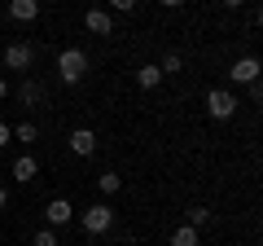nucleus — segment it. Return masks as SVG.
Listing matches in <instances>:
<instances>
[{"label": "nucleus", "instance_id": "1", "mask_svg": "<svg viewBox=\"0 0 263 246\" xmlns=\"http://www.w3.org/2000/svg\"><path fill=\"white\" fill-rule=\"evenodd\" d=\"M84 71H88V53L84 48H62V53H57V75H62L66 88H75L79 79H84Z\"/></svg>", "mask_w": 263, "mask_h": 246}, {"label": "nucleus", "instance_id": "2", "mask_svg": "<svg viewBox=\"0 0 263 246\" xmlns=\"http://www.w3.org/2000/svg\"><path fill=\"white\" fill-rule=\"evenodd\" d=\"M79 224H84V233H88V237L110 233V229H114V207H110V202H92V207L79 216Z\"/></svg>", "mask_w": 263, "mask_h": 246}, {"label": "nucleus", "instance_id": "3", "mask_svg": "<svg viewBox=\"0 0 263 246\" xmlns=\"http://www.w3.org/2000/svg\"><path fill=\"white\" fill-rule=\"evenodd\" d=\"M206 114L219 119V123L233 119V114H237V93H233V88H215V93H206Z\"/></svg>", "mask_w": 263, "mask_h": 246}, {"label": "nucleus", "instance_id": "4", "mask_svg": "<svg viewBox=\"0 0 263 246\" xmlns=\"http://www.w3.org/2000/svg\"><path fill=\"white\" fill-rule=\"evenodd\" d=\"M35 66V48L31 44H5V71H22V75H27V71Z\"/></svg>", "mask_w": 263, "mask_h": 246}, {"label": "nucleus", "instance_id": "5", "mask_svg": "<svg viewBox=\"0 0 263 246\" xmlns=\"http://www.w3.org/2000/svg\"><path fill=\"white\" fill-rule=\"evenodd\" d=\"M44 220H48V229H66L70 220H75V207L66 198H48V207H44Z\"/></svg>", "mask_w": 263, "mask_h": 246}, {"label": "nucleus", "instance_id": "6", "mask_svg": "<svg viewBox=\"0 0 263 246\" xmlns=\"http://www.w3.org/2000/svg\"><path fill=\"white\" fill-rule=\"evenodd\" d=\"M84 27L92 31V36H114V13L101 9V5H92V9L84 13Z\"/></svg>", "mask_w": 263, "mask_h": 246}, {"label": "nucleus", "instance_id": "7", "mask_svg": "<svg viewBox=\"0 0 263 246\" xmlns=\"http://www.w3.org/2000/svg\"><path fill=\"white\" fill-rule=\"evenodd\" d=\"M228 79L233 84H254L259 79V57H237L233 66H228Z\"/></svg>", "mask_w": 263, "mask_h": 246}, {"label": "nucleus", "instance_id": "8", "mask_svg": "<svg viewBox=\"0 0 263 246\" xmlns=\"http://www.w3.org/2000/svg\"><path fill=\"white\" fill-rule=\"evenodd\" d=\"M9 176L18 180V185H31V180L40 176V163L31 159V154H18V159H13V167H9Z\"/></svg>", "mask_w": 263, "mask_h": 246}, {"label": "nucleus", "instance_id": "9", "mask_svg": "<svg viewBox=\"0 0 263 246\" xmlns=\"http://www.w3.org/2000/svg\"><path fill=\"white\" fill-rule=\"evenodd\" d=\"M70 150H75L79 159L97 154V132H92V128H75V132H70Z\"/></svg>", "mask_w": 263, "mask_h": 246}, {"label": "nucleus", "instance_id": "10", "mask_svg": "<svg viewBox=\"0 0 263 246\" xmlns=\"http://www.w3.org/2000/svg\"><path fill=\"white\" fill-rule=\"evenodd\" d=\"M9 18L13 22H35L40 18V0H9Z\"/></svg>", "mask_w": 263, "mask_h": 246}, {"label": "nucleus", "instance_id": "11", "mask_svg": "<svg viewBox=\"0 0 263 246\" xmlns=\"http://www.w3.org/2000/svg\"><path fill=\"white\" fill-rule=\"evenodd\" d=\"M18 101L22 106H40V101H44V84H40V79H22V88H18Z\"/></svg>", "mask_w": 263, "mask_h": 246}, {"label": "nucleus", "instance_id": "12", "mask_svg": "<svg viewBox=\"0 0 263 246\" xmlns=\"http://www.w3.org/2000/svg\"><path fill=\"white\" fill-rule=\"evenodd\" d=\"M136 84H141L145 93H154V88L162 84V71L154 66V62H149V66H136Z\"/></svg>", "mask_w": 263, "mask_h": 246}, {"label": "nucleus", "instance_id": "13", "mask_svg": "<svg viewBox=\"0 0 263 246\" xmlns=\"http://www.w3.org/2000/svg\"><path fill=\"white\" fill-rule=\"evenodd\" d=\"M171 246H202V233H197L193 224H180L176 233H171Z\"/></svg>", "mask_w": 263, "mask_h": 246}, {"label": "nucleus", "instance_id": "14", "mask_svg": "<svg viewBox=\"0 0 263 246\" xmlns=\"http://www.w3.org/2000/svg\"><path fill=\"white\" fill-rule=\"evenodd\" d=\"M97 189H101V194H119V189H123L119 171H101V176H97Z\"/></svg>", "mask_w": 263, "mask_h": 246}, {"label": "nucleus", "instance_id": "15", "mask_svg": "<svg viewBox=\"0 0 263 246\" xmlns=\"http://www.w3.org/2000/svg\"><path fill=\"white\" fill-rule=\"evenodd\" d=\"M35 136H40V128H35V123H18V128H13V141H22V145H31Z\"/></svg>", "mask_w": 263, "mask_h": 246}, {"label": "nucleus", "instance_id": "16", "mask_svg": "<svg viewBox=\"0 0 263 246\" xmlns=\"http://www.w3.org/2000/svg\"><path fill=\"white\" fill-rule=\"evenodd\" d=\"M158 71H162V75H176V71H184V57H180V53H167V57L158 62Z\"/></svg>", "mask_w": 263, "mask_h": 246}, {"label": "nucleus", "instance_id": "17", "mask_svg": "<svg viewBox=\"0 0 263 246\" xmlns=\"http://www.w3.org/2000/svg\"><path fill=\"white\" fill-rule=\"evenodd\" d=\"M189 224H193L197 233H202V229L211 224V211H206V207H193V211H189Z\"/></svg>", "mask_w": 263, "mask_h": 246}, {"label": "nucleus", "instance_id": "18", "mask_svg": "<svg viewBox=\"0 0 263 246\" xmlns=\"http://www.w3.org/2000/svg\"><path fill=\"white\" fill-rule=\"evenodd\" d=\"M35 246H57V229H40V233H35Z\"/></svg>", "mask_w": 263, "mask_h": 246}, {"label": "nucleus", "instance_id": "19", "mask_svg": "<svg viewBox=\"0 0 263 246\" xmlns=\"http://www.w3.org/2000/svg\"><path fill=\"white\" fill-rule=\"evenodd\" d=\"M136 5H141V0H110V9H119V13H132Z\"/></svg>", "mask_w": 263, "mask_h": 246}, {"label": "nucleus", "instance_id": "20", "mask_svg": "<svg viewBox=\"0 0 263 246\" xmlns=\"http://www.w3.org/2000/svg\"><path fill=\"white\" fill-rule=\"evenodd\" d=\"M9 141H13V128H9V123H0V150H5Z\"/></svg>", "mask_w": 263, "mask_h": 246}, {"label": "nucleus", "instance_id": "21", "mask_svg": "<svg viewBox=\"0 0 263 246\" xmlns=\"http://www.w3.org/2000/svg\"><path fill=\"white\" fill-rule=\"evenodd\" d=\"M219 5H224V9H241L246 0H219Z\"/></svg>", "mask_w": 263, "mask_h": 246}, {"label": "nucleus", "instance_id": "22", "mask_svg": "<svg viewBox=\"0 0 263 246\" xmlns=\"http://www.w3.org/2000/svg\"><path fill=\"white\" fill-rule=\"evenodd\" d=\"M9 207V189H5V185H0V211Z\"/></svg>", "mask_w": 263, "mask_h": 246}, {"label": "nucleus", "instance_id": "23", "mask_svg": "<svg viewBox=\"0 0 263 246\" xmlns=\"http://www.w3.org/2000/svg\"><path fill=\"white\" fill-rule=\"evenodd\" d=\"M5 97H9V84H5V79H0V101H5Z\"/></svg>", "mask_w": 263, "mask_h": 246}, {"label": "nucleus", "instance_id": "24", "mask_svg": "<svg viewBox=\"0 0 263 246\" xmlns=\"http://www.w3.org/2000/svg\"><path fill=\"white\" fill-rule=\"evenodd\" d=\"M162 5H167V9H180V5H184V0H162Z\"/></svg>", "mask_w": 263, "mask_h": 246}]
</instances>
